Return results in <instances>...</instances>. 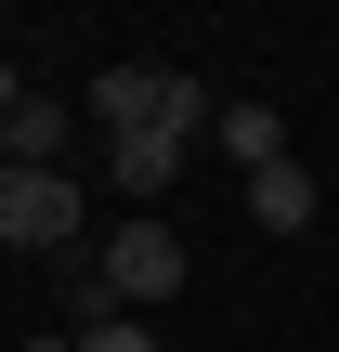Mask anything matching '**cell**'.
Instances as JSON below:
<instances>
[{
  "label": "cell",
  "mask_w": 339,
  "mask_h": 352,
  "mask_svg": "<svg viewBox=\"0 0 339 352\" xmlns=\"http://www.w3.org/2000/svg\"><path fill=\"white\" fill-rule=\"evenodd\" d=\"M183 274H196V248H183L157 209H118V235L78 261V327H91V314H157V300H183Z\"/></svg>",
  "instance_id": "6da1fadb"
},
{
  "label": "cell",
  "mask_w": 339,
  "mask_h": 352,
  "mask_svg": "<svg viewBox=\"0 0 339 352\" xmlns=\"http://www.w3.org/2000/svg\"><path fill=\"white\" fill-rule=\"evenodd\" d=\"M91 118H105V144H131V131H157V144L222 131V104H209L183 65H105V78H91Z\"/></svg>",
  "instance_id": "7a4b0ae2"
},
{
  "label": "cell",
  "mask_w": 339,
  "mask_h": 352,
  "mask_svg": "<svg viewBox=\"0 0 339 352\" xmlns=\"http://www.w3.org/2000/svg\"><path fill=\"white\" fill-rule=\"evenodd\" d=\"M78 222H91L78 170H0V248H78Z\"/></svg>",
  "instance_id": "3957f363"
},
{
  "label": "cell",
  "mask_w": 339,
  "mask_h": 352,
  "mask_svg": "<svg viewBox=\"0 0 339 352\" xmlns=\"http://www.w3.org/2000/svg\"><path fill=\"white\" fill-rule=\"evenodd\" d=\"M0 144H13V170H65L78 118H65L52 91H26V65H13V91H0Z\"/></svg>",
  "instance_id": "277c9868"
},
{
  "label": "cell",
  "mask_w": 339,
  "mask_h": 352,
  "mask_svg": "<svg viewBox=\"0 0 339 352\" xmlns=\"http://www.w3.org/2000/svg\"><path fill=\"white\" fill-rule=\"evenodd\" d=\"M183 157H196V144H157V131H131V144H105V183H118V209H157V196L183 183Z\"/></svg>",
  "instance_id": "5b68a950"
},
{
  "label": "cell",
  "mask_w": 339,
  "mask_h": 352,
  "mask_svg": "<svg viewBox=\"0 0 339 352\" xmlns=\"http://www.w3.org/2000/svg\"><path fill=\"white\" fill-rule=\"evenodd\" d=\"M314 209H327V183H314V170H300V157H274V170H261V183H248V222H261V235H300V222H314Z\"/></svg>",
  "instance_id": "8992f818"
},
{
  "label": "cell",
  "mask_w": 339,
  "mask_h": 352,
  "mask_svg": "<svg viewBox=\"0 0 339 352\" xmlns=\"http://www.w3.org/2000/svg\"><path fill=\"white\" fill-rule=\"evenodd\" d=\"M209 144H222V157H235V170L261 183V170L287 157V118H274V104H222V131H209Z\"/></svg>",
  "instance_id": "52a82bcc"
},
{
  "label": "cell",
  "mask_w": 339,
  "mask_h": 352,
  "mask_svg": "<svg viewBox=\"0 0 339 352\" xmlns=\"http://www.w3.org/2000/svg\"><path fill=\"white\" fill-rule=\"evenodd\" d=\"M78 352H157V327H144V314H91V327H78Z\"/></svg>",
  "instance_id": "ba28073f"
},
{
  "label": "cell",
  "mask_w": 339,
  "mask_h": 352,
  "mask_svg": "<svg viewBox=\"0 0 339 352\" xmlns=\"http://www.w3.org/2000/svg\"><path fill=\"white\" fill-rule=\"evenodd\" d=\"M26 352H78V340H26Z\"/></svg>",
  "instance_id": "9c48e42d"
}]
</instances>
